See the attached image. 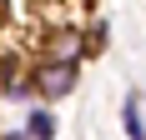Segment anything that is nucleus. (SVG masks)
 <instances>
[{"mask_svg": "<svg viewBox=\"0 0 146 140\" xmlns=\"http://www.w3.org/2000/svg\"><path fill=\"white\" fill-rule=\"evenodd\" d=\"M0 140H30L25 130H0Z\"/></svg>", "mask_w": 146, "mask_h": 140, "instance_id": "6", "label": "nucleus"}, {"mask_svg": "<svg viewBox=\"0 0 146 140\" xmlns=\"http://www.w3.org/2000/svg\"><path fill=\"white\" fill-rule=\"evenodd\" d=\"M30 85H35V105H60L66 95H76L81 85V65H60V60H30Z\"/></svg>", "mask_w": 146, "mask_h": 140, "instance_id": "1", "label": "nucleus"}, {"mask_svg": "<svg viewBox=\"0 0 146 140\" xmlns=\"http://www.w3.org/2000/svg\"><path fill=\"white\" fill-rule=\"evenodd\" d=\"M20 130H25V135L30 140H56V110H50V105H25V125H20Z\"/></svg>", "mask_w": 146, "mask_h": 140, "instance_id": "3", "label": "nucleus"}, {"mask_svg": "<svg viewBox=\"0 0 146 140\" xmlns=\"http://www.w3.org/2000/svg\"><path fill=\"white\" fill-rule=\"evenodd\" d=\"M121 130H126L131 140H146V105H141V95L121 100Z\"/></svg>", "mask_w": 146, "mask_h": 140, "instance_id": "4", "label": "nucleus"}, {"mask_svg": "<svg viewBox=\"0 0 146 140\" xmlns=\"http://www.w3.org/2000/svg\"><path fill=\"white\" fill-rule=\"evenodd\" d=\"M40 60L81 65V60H86V25H45V35H40Z\"/></svg>", "mask_w": 146, "mask_h": 140, "instance_id": "2", "label": "nucleus"}, {"mask_svg": "<svg viewBox=\"0 0 146 140\" xmlns=\"http://www.w3.org/2000/svg\"><path fill=\"white\" fill-rule=\"evenodd\" d=\"M106 50V20H91L86 25V55H101Z\"/></svg>", "mask_w": 146, "mask_h": 140, "instance_id": "5", "label": "nucleus"}]
</instances>
